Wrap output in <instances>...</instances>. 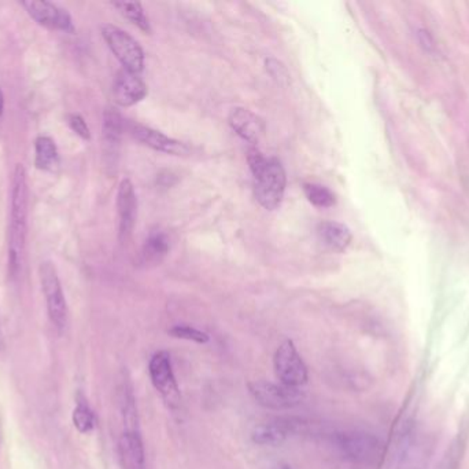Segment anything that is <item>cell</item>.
Wrapping results in <instances>:
<instances>
[{"label":"cell","instance_id":"cell-1","mask_svg":"<svg viewBox=\"0 0 469 469\" xmlns=\"http://www.w3.org/2000/svg\"><path fill=\"white\" fill-rule=\"evenodd\" d=\"M10 223H9V274L11 278H17L24 266L25 246L28 236V204L29 190L26 169L22 164H17L11 181L10 194Z\"/></svg>","mask_w":469,"mask_h":469},{"label":"cell","instance_id":"cell-2","mask_svg":"<svg viewBox=\"0 0 469 469\" xmlns=\"http://www.w3.org/2000/svg\"><path fill=\"white\" fill-rule=\"evenodd\" d=\"M254 176V193L261 207L273 211L282 204L286 191V171L282 163L271 157L267 158L258 149H250L247 156Z\"/></svg>","mask_w":469,"mask_h":469},{"label":"cell","instance_id":"cell-3","mask_svg":"<svg viewBox=\"0 0 469 469\" xmlns=\"http://www.w3.org/2000/svg\"><path fill=\"white\" fill-rule=\"evenodd\" d=\"M331 442L346 460L366 467L379 465L386 454L384 442L371 432L360 430L335 432L331 435Z\"/></svg>","mask_w":469,"mask_h":469},{"label":"cell","instance_id":"cell-4","mask_svg":"<svg viewBox=\"0 0 469 469\" xmlns=\"http://www.w3.org/2000/svg\"><path fill=\"white\" fill-rule=\"evenodd\" d=\"M38 277L47 303L50 321L58 333L62 335L68 326V304L54 263L48 261L41 263L38 267Z\"/></svg>","mask_w":469,"mask_h":469},{"label":"cell","instance_id":"cell-5","mask_svg":"<svg viewBox=\"0 0 469 469\" xmlns=\"http://www.w3.org/2000/svg\"><path fill=\"white\" fill-rule=\"evenodd\" d=\"M102 36L106 40L108 49L123 64L124 69L139 75L145 69V53L140 44L124 29L106 24L102 26Z\"/></svg>","mask_w":469,"mask_h":469},{"label":"cell","instance_id":"cell-6","mask_svg":"<svg viewBox=\"0 0 469 469\" xmlns=\"http://www.w3.org/2000/svg\"><path fill=\"white\" fill-rule=\"evenodd\" d=\"M148 375L154 388L163 396L168 408H179L181 402L180 388L173 372L172 358L168 351H158L151 357L148 362Z\"/></svg>","mask_w":469,"mask_h":469},{"label":"cell","instance_id":"cell-7","mask_svg":"<svg viewBox=\"0 0 469 469\" xmlns=\"http://www.w3.org/2000/svg\"><path fill=\"white\" fill-rule=\"evenodd\" d=\"M311 431L309 421L294 417L274 418L254 427L252 440L259 446H280L294 435H304Z\"/></svg>","mask_w":469,"mask_h":469},{"label":"cell","instance_id":"cell-8","mask_svg":"<svg viewBox=\"0 0 469 469\" xmlns=\"http://www.w3.org/2000/svg\"><path fill=\"white\" fill-rule=\"evenodd\" d=\"M249 390L255 402L269 410H289L304 400V394L299 388L271 381H254L249 384Z\"/></svg>","mask_w":469,"mask_h":469},{"label":"cell","instance_id":"cell-9","mask_svg":"<svg viewBox=\"0 0 469 469\" xmlns=\"http://www.w3.org/2000/svg\"><path fill=\"white\" fill-rule=\"evenodd\" d=\"M273 366L282 384L301 388L307 383V368L294 341L286 340L279 346L273 357Z\"/></svg>","mask_w":469,"mask_h":469},{"label":"cell","instance_id":"cell-10","mask_svg":"<svg viewBox=\"0 0 469 469\" xmlns=\"http://www.w3.org/2000/svg\"><path fill=\"white\" fill-rule=\"evenodd\" d=\"M21 6L26 10L31 19L44 28L66 34L74 32L72 16L66 9L55 3L46 0H26L21 1Z\"/></svg>","mask_w":469,"mask_h":469},{"label":"cell","instance_id":"cell-11","mask_svg":"<svg viewBox=\"0 0 469 469\" xmlns=\"http://www.w3.org/2000/svg\"><path fill=\"white\" fill-rule=\"evenodd\" d=\"M128 130L136 141L142 142L153 151H163L173 156H184L188 153V148L184 143L150 127H145L138 123H130L128 126Z\"/></svg>","mask_w":469,"mask_h":469},{"label":"cell","instance_id":"cell-12","mask_svg":"<svg viewBox=\"0 0 469 469\" xmlns=\"http://www.w3.org/2000/svg\"><path fill=\"white\" fill-rule=\"evenodd\" d=\"M113 95L114 101L120 106H132L143 101L147 95V86L139 75L130 74L125 69L120 71L114 84H113Z\"/></svg>","mask_w":469,"mask_h":469},{"label":"cell","instance_id":"cell-13","mask_svg":"<svg viewBox=\"0 0 469 469\" xmlns=\"http://www.w3.org/2000/svg\"><path fill=\"white\" fill-rule=\"evenodd\" d=\"M117 209L120 218V240L127 241L129 236L132 234L138 209L136 193L129 179H124L120 183L117 194Z\"/></svg>","mask_w":469,"mask_h":469},{"label":"cell","instance_id":"cell-14","mask_svg":"<svg viewBox=\"0 0 469 469\" xmlns=\"http://www.w3.org/2000/svg\"><path fill=\"white\" fill-rule=\"evenodd\" d=\"M228 123L239 136L249 141L250 143H258L267 132L264 120L244 108L232 109L228 117Z\"/></svg>","mask_w":469,"mask_h":469},{"label":"cell","instance_id":"cell-15","mask_svg":"<svg viewBox=\"0 0 469 469\" xmlns=\"http://www.w3.org/2000/svg\"><path fill=\"white\" fill-rule=\"evenodd\" d=\"M124 469H145V446L139 430H124L118 442Z\"/></svg>","mask_w":469,"mask_h":469},{"label":"cell","instance_id":"cell-16","mask_svg":"<svg viewBox=\"0 0 469 469\" xmlns=\"http://www.w3.org/2000/svg\"><path fill=\"white\" fill-rule=\"evenodd\" d=\"M123 130H124L123 116L115 108L108 106L103 113V126H102L105 154L108 158L117 154L123 136Z\"/></svg>","mask_w":469,"mask_h":469},{"label":"cell","instance_id":"cell-17","mask_svg":"<svg viewBox=\"0 0 469 469\" xmlns=\"http://www.w3.org/2000/svg\"><path fill=\"white\" fill-rule=\"evenodd\" d=\"M317 234L325 246L332 251L343 252L351 243L353 236L347 226L339 222H323L317 227Z\"/></svg>","mask_w":469,"mask_h":469},{"label":"cell","instance_id":"cell-18","mask_svg":"<svg viewBox=\"0 0 469 469\" xmlns=\"http://www.w3.org/2000/svg\"><path fill=\"white\" fill-rule=\"evenodd\" d=\"M35 167L54 172L59 167V153L50 136H38L35 141Z\"/></svg>","mask_w":469,"mask_h":469},{"label":"cell","instance_id":"cell-19","mask_svg":"<svg viewBox=\"0 0 469 469\" xmlns=\"http://www.w3.org/2000/svg\"><path fill=\"white\" fill-rule=\"evenodd\" d=\"M169 252V240L163 233H153L142 249V263L145 266H157Z\"/></svg>","mask_w":469,"mask_h":469},{"label":"cell","instance_id":"cell-20","mask_svg":"<svg viewBox=\"0 0 469 469\" xmlns=\"http://www.w3.org/2000/svg\"><path fill=\"white\" fill-rule=\"evenodd\" d=\"M113 6L132 24H135L139 29H142L145 34L151 32L150 21L145 16V10L140 3H129V1H115Z\"/></svg>","mask_w":469,"mask_h":469},{"label":"cell","instance_id":"cell-21","mask_svg":"<svg viewBox=\"0 0 469 469\" xmlns=\"http://www.w3.org/2000/svg\"><path fill=\"white\" fill-rule=\"evenodd\" d=\"M72 420L77 431L81 433H90L91 431H93L96 425V417L90 405L87 403L86 398L83 396L78 398L77 405L73 410Z\"/></svg>","mask_w":469,"mask_h":469},{"label":"cell","instance_id":"cell-22","mask_svg":"<svg viewBox=\"0 0 469 469\" xmlns=\"http://www.w3.org/2000/svg\"><path fill=\"white\" fill-rule=\"evenodd\" d=\"M304 191L307 200L317 208H329L335 206L336 198L335 194L325 186L317 183H306L304 186Z\"/></svg>","mask_w":469,"mask_h":469},{"label":"cell","instance_id":"cell-23","mask_svg":"<svg viewBox=\"0 0 469 469\" xmlns=\"http://www.w3.org/2000/svg\"><path fill=\"white\" fill-rule=\"evenodd\" d=\"M168 333L172 338H181V340H187V341H194L197 344H206L210 340V336L206 332L199 331L197 328L190 326V325H175L173 328H170L168 331Z\"/></svg>","mask_w":469,"mask_h":469},{"label":"cell","instance_id":"cell-24","mask_svg":"<svg viewBox=\"0 0 469 469\" xmlns=\"http://www.w3.org/2000/svg\"><path fill=\"white\" fill-rule=\"evenodd\" d=\"M265 68H267V72L269 74L273 80H276L277 84L280 86H289V75L287 68L284 66L283 62H280L279 59L276 58H268L265 61Z\"/></svg>","mask_w":469,"mask_h":469},{"label":"cell","instance_id":"cell-25","mask_svg":"<svg viewBox=\"0 0 469 469\" xmlns=\"http://www.w3.org/2000/svg\"><path fill=\"white\" fill-rule=\"evenodd\" d=\"M68 124L72 128V131L78 135L81 139L84 141H90L91 131L87 121L84 120L83 116L77 114V113H72L68 116Z\"/></svg>","mask_w":469,"mask_h":469},{"label":"cell","instance_id":"cell-26","mask_svg":"<svg viewBox=\"0 0 469 469\" xmlns=\"http://www.w3.org/2000/svg\"><path fill=\"white\" fill-rule=\"evenodd\" d=\"M461 450H463V443L461 442H455L450 448V450H448L443 461L440 463L439 468L438 469H455L457 464H458V457H461Z\"/></svg>","mask_w":469,"mask_h":469},{"label":"cell","instance_id":"cell-27","mask_svg":"<svg viewBox=\"0 0 469 469\" xmlns=\"http://www.w3.org/2000/svg\"><path fill=\"white\" fill-rule=\"evenodd\" d=\"M417 36H418L420 44H421L426 50H428V51L433 50V38L430 36V34H428L426 29H418V31H417Z\"/></svg>","mask_w":469,"mask_h":469},{"label":"cell","instance_id":"cell-28","mask_svg":"<svg viewBox=\"0 0 469 469\" xmlns=\"http://www.w3.org/2000/svg\"><path fill=\"white\" fill-rule=\"evenodd\" d=\"M3 111H4V94H3V90L0 87V118H1Z\"/></svg>","mask_w":469,"mask_h":469},{"label":"cell","instance_id":"cell-29","mask_svg":"<svg viewBox=\"0 0 469 469\" xmlns=\"http://www.w3.org/2000/svg\"><path fill=\"white\" fill-rule=\"evenodd\" d=\"M3 348H4V338H3V333L0 329V351H3Z\"/></svg>","mask_w":469,"mask_h":469}]
</instances>
